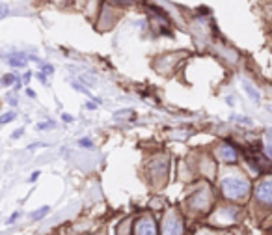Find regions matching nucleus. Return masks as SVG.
Returning a JSON list of instances; mask_svg holds the SVG:
<instances>
[{"mask_svg": "<svg viewBox=\"0 0 272 235\" xmlns=\"http://www.w3.org/2000/svg\"><path fill=\"white\" fill-rule=\"evenodd\" d=\"M250 185L244 178H237V176H227L222 179V192L229 200H243L248 196Z\"/></svg>", "mask_w": 272, "mask_h": 235, "instance_id": "f257e3e1", "label": "nucleus"}, {"mask_svg": "<svg viewBox=\"0 0 272 235\" xmlns=\"http://www.w3.org/2000/svg\"><path fill=\"white\" fill-rule=\"evenodd\" d=\"M255 198H257L261 204L272 207V179H265V181H261V183L257 185Z\"/></svg>", "mask_w": 272, "mask_h": 235, "instance_id": "f03ea898", "label": "nucleus"}, {"mask_svg": "<svg viewBox=\"0 0 272 235\" xmlns=\"http://www.w3.org/2000/svg\"><path fill=\"white\" fill-rule=\"evenodd\" d=\"M183 233V224L175 215H170L166 220H164V226H162V235H181Z\"/></svg>", "mask_w": 272, "mask_h": 235, "instance_id": "7ed1b4c3", "label": "nucleus"}, {"mask_svg": "<svg viewBox=\"0 0 272 235\" xmlns=\"http://www.w3.org/2000/svg\"><path fill=\"white\" fill-rule=\"evenodd\" d=\"M136 235H157L155 222L151 218H142L136 226Z\"/></svg>", "mask_w": 272, "mask_h": 235, "instance_id": "20e7f679", "label": "nucleus"}, {"mask_svg": "<svg viewBox=\"0 0 272 235\" xmlns=\"http://www.w3.org/2000/svg\"><path fill=\"white\" fill-rule=\"evenodd\" d=\"M220 157L226 162H235L237 161V151H235V148H231L229 144H224L220 149Z\"/></svg>", "mask_w": 272, "mask_h": 235, "instance_id": "39448f33", "label": "nucleus"}, {"mask_svg": "<svg viewBox=\"0 0 272 235\" xmlns=\"http://www.w3.org/2000/svg\"><path fill=\"white\" fill-rule=\"evenodd\" d=\"M243 88L246 90V93H248V97H250V99H254L255 103H259V101H261L259 92H257V90H255V88L252 86V84H250L248 81H243Z\"/></svg>", "mask_w": 272, "mask_h": 235, "instance_id": "423d86ee", "label": "nucleus"}, {"mask_svg": "<svg viewBox=\"0 0 272 235\" xmlns=\"http://www.w3.org/2000/svg\"><path fill=\"white\" fill-rule=\"evenodd\" d=\"M10 63H12V65H15V68H23L24 63H26V56H24V54H21V52H15V54H12V56H10Z\"/></svg>", "mask_w": 272, "mask_h": 235, "instance_id": "0eeeda50", "label": "nucleus"}, {"mask_svg": "<svg viewBox=\"0 0 272 235\" xmlns=\"http://www.w3.org/2000/svg\"><path fill=\"white\" fill-rule=\"evenodd\" d=\"M266 153L272 159V131L266 132Z\"/></svg>", "mask_w": 272, "mask_h": 235, "instance_id": "6e6552de", "label": "nucleus"}, {"mask_svg": "<svg viewBox=\"0 0 272 235\" xmlns=\"http://www.w3.org/2000/svg\"><path fill=\"white\" fill-rule=\"evenodd\" d=\"M47 213H49V207H41V209H37V213H34V220H37V218H41L43 217V215H47Z\"/></svg>", "mask_w": 272, "mask_h": 235, "instance_id": "1a4fd4ad", "label": "nucleus"}, {"mask_svg": "<svg viewBox=\"0 0 272 235\" xmlns=\"http://www.w3.org/2000/svg\"><path fill=\"white\" fill-rule=\"evenodd\" d=\"M15 120V112H10V114H4L2 116V123H8V121Z\"/></svg>", "mask_w": 272, "mask_h": 235, "instance_id": "9d476101", "label": "nucleus"}, {"mask_svg": "<svg viewBox=\"0 0 272 235\" xmlns=\"http://www.w3.org/2000/svg\"><path fill=\"white\" fill-rule=\"evenodd\" d=\"M13 79H15L13 75H6V77H4V81H2V84H4V86H10V84L13 82Z\"/></svg>", "mask_w": 272, "mask_h": 235, "instance_id": "9b49d317", "label": "nucleus"}, {"mask_svg": "<svg viewBox=\"0 0 272 235\" xmlns=\"http://www.w3.org/2000/svg\"><path fill=\"white\" fill-rule=\"evenodd\" d=\"M19 218V213H15V215H12V217H10V220H8V222H13V220H17Z\"/></svg>", "mask_w": 272, "mask_h": 235, "instance_id": "f8f14e48", "label": "nucleus"}, {"mask_svg": "<svg viewBox=\"0 0 272 235\" xmlns=\"http://www.w3.org/2000/svg\"><path fill=\"white\" fill-rule=\"evenodd\" d=\"M37 79H40V81H41V82H47L45 75H43V73H40V75H37Z\"/></svg>", "mask_w": 272, "mask_h": 235, "instance_id": "ddd939ff", "label": "nucleus"}, {"mask_svg": "<svg viewBox=\"0 0 272 235\" xmlns=\"http://www.w3.org/2000/svg\"><path fill=\"white\" fill-rule=\"evenodd\" d=\"M43 69H45L47 73H52V68H51V65H43Z\"/></svg>", "mask_w": 272, "mask_h": 235, "instance_id": "4468645a", "label": "nucleus"}, {"mask_svg": "<svg viewBox=\"0 0 272 235\" xmlns=\"http://www.w3.org/2000/svg\"><path fill=\"white\" fill-rule=\"evenodd\" d=\"M82 146H90V148H92V142H88V140H82Z\"/></svg>", "mask_w": 272, "mask_h": 235, "instance_id": "2eb2a0df", "label": "nucleus"}]
</instances>
